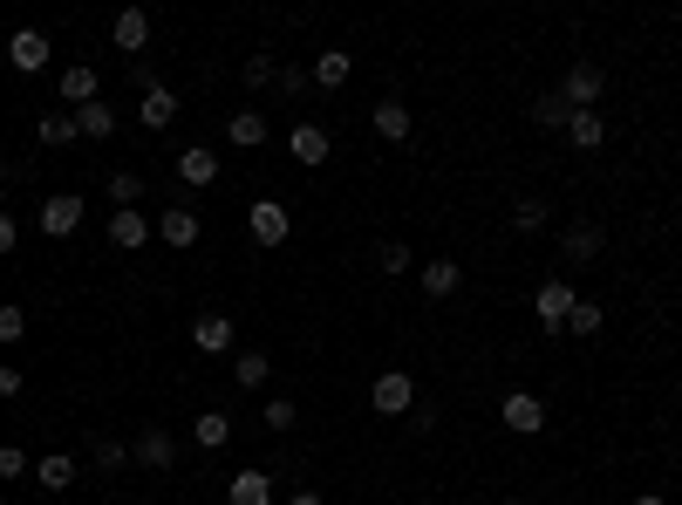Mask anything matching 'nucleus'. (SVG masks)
Returning a JSON list of instances; mask_svg holds the SVG:
<instances>
[{
  "label": "nucleus",
  "instance_id": "obj_6",
  "mask_svg": "<svg viewBox=\"0 0 682 505\" xmlns=\"http://www.w3.org/2000/svg\"><path fill=\"white\" fill-rule=\"evenodd\" d=\"M246 225H252V239H260V246H281L287 239V206H281V198H252Z\"/></svg>",
  "mask_w": 682,
  "mask_h": 505
},
{
  "label": "nucleus",
  "instance_id": "obj_40",
  "mask_svg": "<svg viewBox=\"0 0 682 505\" xmlns=\"http://www.w3.org/2000/svg\"><path fill=\"white\" fill-rule=\"evenodd\" d=\"M14 246H21V233H14V212H0V260H8Z\"/></svg>",
  "mask_w": 682,
  "mask_h": 505
},
{
  "label": "nucleus",
  "instance_id": "obj_27",
  "mask_svg": "<svg viewBox=\"0 0 682 505\" xmlns=\"http://www.w3.org/2000/svg\"><path fill=\"white\" fill-rule=\"evenodd\" d=\"M233 375H239V390H266V375H273V362L260 356V348H246V356L233 362Z\"/></svg>",
  "mask_w": 682,
  "mask_h": 505
},
{
  "label": "nucleus",
  "instance_id": "obj_5",
  "mask_svg": "<svg viewBox=\"0 0 682 505\" xmlns=\"http://www.w3.org/2000/svg\"><path fill=\"white\" fill-rule=\"evenodd\" d=\"M505 431L540 438V431H546V403H540L533 390H512V396H505Z\"/></svg>",
  "mask_w": 682,
  "mask_h": 505
},
{
  "label": "nucleus",
  "instance_id": "obj_34",
  "mask_svg": "<svg viewBox=\"0 0 682 505\" xmlns=\"http://www.w3.org/2000/svg\"><path fill=\"white\" fill-rule=\"evenodd\" d=\"M273 89H281V96H308V89H314V69H294V62H287L281 75H273Z\"/></svg>",
  "mask_w": 682,
  "mask_h": 505
},
{
  "label": "nucleus",
  "instance_id": "obj_41",
  "mask_svg": "<svg viewBox=\"0 0 682 505\" xmlns=\"http://www.w3.org/2000/svg\"><path fill=\"white\" fill-rule=\"evenodd\" d=\"M0 396H21V369L14 362H0Z\"/></svg>",
  "mask_w": 682,
  "mask_h": 505
},
{
  "label": "nucleus",
  "instance_id": "obj_39",
  "mask_svg": "<svg viewBox=\"0 0 682 505\" xmlns=\"http://www.w3.org/2000/svg\"><path fill=\"white\" fill-rule=\"evenodd\" d=\"M383 273H410V246H402V239L383 246Z\"/></svg>",
  "mask_w": 682,
  "mask_h": 505
},
{
  "label": "nucleus",
  "instance_id": "obj_2",
  "mask_svg": "<svg viewBox=\"0 0 682 505\" xmlns=\"http://www.w3.org/2000/svg\"><path fill=\"white\" fill-rule=\"evenodd\" d=\"M553 96H560L567 110H594L600 96H608V75H600V62H573V69L560 75V89H553Z\"/></svg>",
  "mask_w": 682,
  "mask_h": 505
},
{
  "label": "nucleus",
  "instance_id": "obj_15",
  "mask_svg": "<svg viewBox=\"0 0 682 505\" xmlns=\"http://www.w3.org/2000/svg\"><path fill=\"white\" fill-rule=\"evenodd\" d=\"M417 281H423V294H431V300H450V294L464 287V267H458V260H431Z\"/></svg>",
  "mask_w": 682,
  "mask_h": 505
},
{
  "label": "nucleus",
  "instance_id": "obj_46",
  "mask_svg": "<svg viewBox=\"0 0 682 505\" xmlns=\"http://www.w3.org/2000/svg\"><path fill=\"white\" fill-rule=\"evenodd\" d=\"M675 158H682V150H675Z\"/></svg>",
  "mask_w": 682,
  "mask_h": 505
},
{
  "label": "nucleus",
  "instance_id": "obj_18",
  "mask_svg": "<svg viewBox=\"0 0 682 505\" xmlns=\"http://www.w3.org/2000/svg\"><path fill=\"white\" fill-rule=\"evenodd\" d=\"M225 137H233L239 150H260L266 144V116L260 110H233V116H225Z\"/></svg>",
  "mask_w": 682,
  "mask_h": 505
},
{
  "label": "nucleus",
  "instance_id": "obj_30",
  "mask_svg": "<svg viewBox=\"0 0 682 505\" xmlns=\"http://www.w3.org/2000/svg\"><path fill=\"white\" fill-rule=\"evenodd\" d=\"M600 300H573V315H567V335H600Z\"/></svg>",
  "mask_w": 682,
  "mask_h": 505
},
{
  "label": "nucleus",
  "instance_id": "obj_42",
  "mask_svg": "<svg viewBox=\"0 0 682 505\" xmlns=\"http://www.w3.org/2000/svg\"><path fill=\"white\" fill-rule=\"evenodd\" d=\"M287 505H321V492H287Z\"/></svg>",
  "mask_w": 682,
  "mask_h": 505
},
{
  "label": "nucleus",
  "instance_id": "obj_29",
  "mask_svg": "<svg viewBox=\"0 0 682 505\" xmlns=\"http://www.w3.org/2000/svg\"><path fill=\"white\" fill-rule=\"evenodd\" d=\"M110 198H116V212H137L144 178H137V171H110Z\"/></svg>",
  "mask_w": 682,
  "mask_h": 505
},
{
  "label": "nucleus",
  "instance_id": "obj_22",
  "mask_svg": "<svg viewBox=\"0 0 682 505\" xmlns=\"http://www.w3.org/2000/svg\"><path fill=\"white\" fill-rule=\"evenodd\" d=\"M178 178H185V185H212V178H219V158H212L206 144H191L185 158H178Z\"/></svg>",
  "mask_w": 682,
  "mask_h": 505
},
{
  "label": "nucleus",
  "instance_id": "obj_21",
  "mask_svg": "<svg viewBox=\"0 0 682 505\" xmlns=\"http://www.w3.org/2000/svg\"><path fill=\"white\" fill-rule=\"evenodd\" d=\"M62 103H75V110L96 103V69H89V62H69V69H62Z\"/></svg>",
  "mask_w": 682,
  "mask_h": 505
},
{
  "label": "nucleus",
  "instance_id": "obj_43",
  "mask_svg": "<svg viewBox=\"0 0 682 505\" xmlns=\"http://www.w3.org/2000/svg\"><path fill=\"white\" fill-rule=\"evenodd\" d=\"M635 505H669V498H662V492H642V498H635Z\"/></svg>",
  "mask_w": 682,
  "mask_h": 505
},
{
  "label": "nucleus",
  "instance_id": "obj_37",
  "mask_svg": "<svg viewBox=\"0 0 682 505\" xmlns=\"http://www.w3.org/2000/svg\"><path fill=\"white\" fill-rule=\"evenodd\" d=\"M294 417H300V410H294L287 396H273V403H266V431H294Z\"/></svg>",
  "mask_w": 682,
  "mask_h": 505
},
{
  "label": "nucleus",
  "instance_id": "obj_9",
  "mask_svg": "<svg viewBox=\"0 0 682 505\" xmlns=\"http://www.w3.org/2000/svg\"><path fill=\"white\" fill-rule=\"evenodd\" d=\"M600 246H608V233H600V225H567V233H560L567 267H587V260H600Z\"/></svg>",
  "mask_w": 682,
  "mask_h": 505
},
{
  "label": "nucleus",
  "instance_id": "obj_23",
  "mask_svg": "<svg viewBox=\"0 0 682 505\" xmlns=\"http://www.w3.org/2000/svg\"><path fill=\"white\" fill-rule=\"evenodd\" d=\"M348 75H356V56H342V48H327V56L314 62V83H321V89H342Z\"/></svg>",
  "mask_w": 682,
  "mask_h": 505
},
{
  "label": "nucleus",
  "instance_id": "obj_16",
  "mask_svg": "<svg viewBox=\"0 0 682 505\" xmlns=\"http://www.w3.org/2000/svg\"><path fill=\"white\" fill-rule=\"evenodd\" d=\"M150 233H158V225H150L144 212H116V219H110V246H116V253H137Z\"/></svg>",
  "mask_w": 682,
  "mask_h": 505
},
{
  "label": "nucleus",
  "instance_id": "obj_45",
  "mask_svg": "<svg viewBox=\"0 0 682 505\" xmlns=\"http://www.w3.org/2000/svg\"><path fill=\"white\" fill-rule=\"evenodd\" d=\"M505 505H525V498H505Z\"/></svg>",
  "mask_w": 682,
  "mask_h": 505
},
{
  "label": "nucleus",
  "instance_id": "obj_7",
  "mask_svg": "<svg viewBox=\"0 0 682 505\" xmlns=\"http://www.w3.org/2000/svg\"><path fill=\"white\" fill-rule=\"evenodd\" d=\"M198 233H206V225H198V212H191V206H171V212H158V239H164L171 253L198 246Z\"/></svg>",
  "mask_w": 682,
  "mask_h": 505
},
{
  "label": "nucleus",
  "instance_id": "obj_10",
  "mask_svg": "<svg viewBox=\"0 0 682 505\" xmlns=\"http://www.w3.org/2000/svg\"><path fill=\"white\" fill-rule=\"evenodd\" d=\"M110 41L123 48V56H144V48H150V14L144 8H123L116 28H110Z\"/></svg>",
  "mask_w": 682,
  "mask_h": 505
},
{
  "label": "nucleus",
  "instance_id": "obj_36",
  "mask_svg": "<svg viewBox=\"0 0 682 505\" xmlns=\"http://www.w3.org/2000/svg\"><path fill=\"white\" fill-rule=\"evenodd\" d=\"M21 335H28V315H21L14 300H8V308H0V348H14Z\"/></svg>",
  "mask_w": 682,
  "mask_h": 505
},
{
  "label": "nucleus",
  "instance_id": "obj_14",
  "mask_svg": "<svg viewBox=\"0 0 682 505\" xmlns=\"http://www.w3.org/2000/svg\"><path fill=\"white\" fill-rule=\"evenodd\" d=\"M567 137H573V150H600V144H608V116H600V110H573Z\"/></svg>",
  "mask_w": 682,
  "mask_h": 505
},
{
  "label": "nucleus",
  "instance_id": "obj_31",
  "mask_svg": "<svg viewBox=\"0 0 682 505\" xmlns=\"http://www.w3.org/2000/svg\"><path fill=\"white\" fill-rule=\"evenodd\" d=\"M546 198H519V206H512V225H519V233H546Z\"/></svg>",
  "mask_w": 682,
  "mask_h": 505
},
{
  "label": "nucleus",
  "instance_id": "obj_35",
  "mask_svg": "<svg viewBox=\"0 0 682 505\" xmlns=\"http://www.w3.org/2000/svg\"><path fill=\"white\" fill-rule=\"evenodd\" d=\"M273 75H281L273 56H246V89H273Z\"/></svg>",
  "mask_w": 682,
  "mask_h": 505
},
{
  "label": "nucleus",
  "instance_id": "obj_38",
  "mask_svg": "<svg viewBox=\"0 0 682 505\" xmlns=\"http://www.w3.org/2000/svg\"><path fill=\"white\" fill-rule=\"evenodd\" d=\"M21 471H28V451H21V444H0V478H21Z\"/></svg>",
  "mask_w": 682,
  "mask_h": 505
},
{
  "label": "nucleus",
  "instance_id": "obj_12",
  "mask_svg": "<svg viewBox=\"0 0 682 505\" xmlns=\"http://www.w3.org/2000/svg\"><path fill=\"white\" fill-rule=\"evenodd\" d=\"M171 116H178V89H144V103H137V123H144V131H164V123Z\"/></svg>",
  "mask_w": 682,
  "mask_h": 505
},
{
  "label": "nucleus",
  "instance_id": "obj_19",
  "mask_svg": "<svg viewBox=\"0 0 682 505\" xmlns=\"http://www.w3.org/2000/svg\"><path fill=\"white\" fill-rule=\"evenodd\" d=\"M287 150H294L300 164H321V158H327V131H321V123H294V131H287Z\"/></svg>",
  "mask_w": 682,
  "mask_h": 505
},
{
  "label": "nucleus",
  "instance_id": "obj_26",
  "mask_svg": "<svg viewBox=\"0 0 682 505\" xmlns=\"http://www.w3.org/2000/svg\"><path fill=\"white\" fill-rule=\"evenodd\" d=\"M233 505H273L266 471H239V478H233Z\"/></svg>",
  "mask_w": 682,
  "mask_h": 505
},
{
  "label": "nucleus",
  "instance_id": "obj_33",
  "mask_svg": "<svg viewBox=\"0 0 682 505\" xmlns=\"http://www.w3.org/2000/svg\"><path fill=\"white\" fill-rule=\"evenodd\" d=\"M96 471H123V458H131V444H116V438H96Z\"/></svg>",
  "mask_w": 682,
  "mask_h": 505
},
{
  "label": "nucleus",
  "instance_id": "obj_25",
  "mask_svg": "<svg viewBox=\"0 0 682 505\" xmlns=\"http://www.w3.org/2000/svg\"><path fill=\"white\" fill-rule=\"evenodd\" d=\"M225 438H233V423H225V410H206V417L191 423V444H198V451H219Z\"/></svg>",
  "mask_w": 682,
  "mask_h": 505
},
{
  "label": "nucleus",
  "instance_id": "obj_8",
  "mask_svg": "<svg viewBox=\"0 0 682 505\" xmlns=\"http://www.w3.org/2000/svg\"><path fill=\"white\" fill-rule=\"evenodd\" d=\"M131 458H137V465H150V471H171V458H178V438H171V431H158V423H150V431H137Z\"/></svg>",
  "mask_w": 682,
  "mask_h": 505
},
{
  "label": "nucleus",
  "instance_id": "obj_3",
  "mask_svg": "<svg viewBox=\"0 0 682 505\" xmlns=\"http://www.w3.org/2000/svg\"><path fill=\"white\" fill-rule=\"evenodd\" d=\"M573 287H567V273H560V281H546L540 294H533V315H540V328H553V335H560V328H567V315H573Z\"/></svg>",
  "mask_w": 682,
  "mask_h": 505
},
{
  "label": "nucleus",
  "instance_id": "obj_17",
  "mask_svg": "<svg viewBox=\"0 0 682 505\" xmlns=\"http://www.w3.org/2000/svg\"><path fill=\"white\" fill-rule=\"evenodd\" d=\"M375 137H389V144L410 137V103H402V96H383V103H375Z\"/></svg>",
  "mask_w": 682,
  "mask_h": 505
},
{
  "label": "nucleus",
  "instance_id": "obj_13",
  "mask_svg": "<svg viewBox=\"0 0 682 505\" xmlns=\"http://www.w3.org/2000/svg\"><path fill=\"white\" fill-rule=\"evenodd\" d=\"M191 342L206 348V356H225V348H233V321H225L219 308H212V315H198V321H191Z\"/></svg>",
  "mask_w": 682,
  "mask_h": 505
},
{
  "label": "nucleus",
  "instance_id": "obj_4",
  "mask_svg": "<svg viewBox=\"0 0 682 505\" xmlns=\"http://www.w3.org/2000/svg\"><path fill=\"white\" fill-rule=\"evenodd\" d=\"M83 219H89V206H83V198H75V192H55V198L41 206V233H48V239H69Z\"/></svg>",
  "mask_w": 682,
  "mask_h": 505
},
{
  "label": "nucleus",
  "instance_id": "obj_20",
  "mask_svg": "<svg viewBox=\"0 0 682 505\" xmlns=\"http://www.w3.org/2000/svg\"><path fill=\"white\" fill-rule=\"evenodd\" d=\"M116 131V110L103 103V96H96V103H83V110H75V137H96V144H103Z\"/></svg>",
  "mask_w": 682,
  "mask_h": 505
},
{
  "label": "nucleus",
  "instance_id": "obj_24",
  "mask_svg": "<svg viewBox=\"0 0 682 505\" xmlns=\"http://www.w3.org/2000/svg\"><path fill=\"white\" fill-rule=\"evenodd\" d=\"M35 478L48 492H62V485H75V458H69V451H48V458L35 465Z\"/></svg>",
  "mask_w": 682,
  "mask_h": 505
},
{
  "label": "nucleus",
  "instance_id": "obj_11",
  "mask_svg": "<svg viewBox=\"0 0 682 505\" xmlns=\"http://www.w3.org/2000/svg\"><path fill=\"white\" fill-rule=\"evenodd\" d=\"M8 62H14L21 75H41V69H48V35H35V28H21V35L8 41Z\"/></svg>",
  "mask_w": 682,
  "mask_h": 505
},
{
  "label": "nucleus",
  "instance_id": "obj_1",
  "mask_svg": "<svg viewBox=\"0 0 682 505\" xmlns=\"http://www.w3.org/2000/svg\"><path fill=\"white\" fill-rule=\"evenodd\" d=\"M369 410H375V417H410V410H417V375L383 369V375L369 383Z\"/></svg>",
  "mask_w": 682,
  "mask_h": 505
},
{
  "label": "nucleus",
  "instance_id": "obj_44",
  "mask_svg": "<svg viewBox=\"0 0 682 505\" xmlns=\"http://www.w3.org/2000/svg\"><path fill=\"white\" fill-rule=\"evenodd\" d=\"M14 178V158H0V185H8Z\"/></svg>",
  "mask_w": 682,
  "mask_h": 505
},
{
  "label": "nucleus",
  "instance_id": "obj_28",
  "mask_svg": "<svg viewBox=\"0 0 682 505\" xmlns=\"http://www.w3.org/2000/svg\"><path fill=\"white\" fill-rule=\"evenodd\" d=\"M35 137H41L48 150H55V144H69V137H75V110H48V116L35 123Z\"/></svg>",
  "mask_w": 682,
  "mask_h": 505
},
{
  "label": "nucleus",
  "instance_id": "obj_32",
  "mask_svg": "<svg viewBox=\"0 0 682 505\" xmlns=\"http://www.w3.org/2000/svg\"><path fill=\"white\" fill-rule=\"evenodd\" d=\"M567 103H560V96H540V103H533V123H540V131H567Z\"/></svg>",
  "mask_w": 682,
  "mask_h": 505
}]
</instances>
